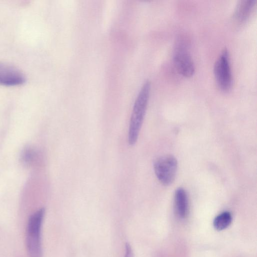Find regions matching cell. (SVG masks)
I'll list each match as a JSON object with an SVG mask.
<instances>
[{
  "mask_svg": "<svg viewBox=\"0 0 257 257\" xmlns=\"http://www.w3.org/2000/svg\"><path fill=\"white\" fill-rule=\"evenodd\" d=\"M177 167L178 163L176 158L171 155L160 157L154 162L156 176L164 186H169L174 182Z\"/></svg>",
  "mask_w": 257,
  "mask_h": 257,
  "instance_id": "obj_4",
  "label": "cell"
},
{
  "mask_svg": "<svg viewBox=\"0 0 257 257\" xmlns=\"http://www.w3.org/2000/svg\"><path fill=\"white\" fill-rule=\"evenodd\" d=\"M26 76L15 65L8 62H0V85L12 86L25 82Z\"/></svg>",
  "mask_w": 257,
  "mask_h": 257,
  "instance_id": "obj_6",
  "label": "cell"
},
{
  "mask_svg": "<svg viewBox=\"0 0 257 257\" xmlns=\"http://www.w3.org/2000/svg\"><path fill=\"white\" fill-rule=\"evenodd\" d=\"M256 0H240L236 4L232 15L233 20L238 25L244 24L251 16Z\"/></svg>",
  "mask_w": 257,
  "mask_h": 257,
  "instance_id": "obj_7",
  "label": "cell"
},
{
  "mask_svg": "<svg viewBox=\"0 0 257 257\" xmlns=\"http://www.w3.org/2000/svg\"><path fill=\"white\" fill-rule=\"evenodd\" d=\"M174 203L178 216L180 218H185L188 213L189 203L187 192L183 188H179L175 191Z\"/></svg>",
  "mask_w": 257,
  "mask_h": 257,
  "instance_id": "obj_8",
  "label": "cell"
},
{
  "mask_svg": "<svg viewBox=\"0 0 257 257\" xmlns=\"http://www.w3.org/2000/svg\"><path fill=\"white\" fill-rule=\"evenodd\" d=\"M213 71L218 87L223 91H229L232 85V76L227 49L221 51L215 61Z\"/></svg>",
  "mask_w": 257,
  "mask_h": 257,
  "instance_id": "obj_3",
  "label": "cell"
},
{
  "mask_svg": "<svg viewBox=\"0 0 257 257\" xmlns=\"http://www.w3.org/2000/svg\"><path fill=\"white\" fill-rule=\"evenodd\" d=\"M151 89V83L146 81L143 84L135 101L130 119L128 142L130 145H135L146 114Z\"/></svg>",
  "mask_w": 257,
  "mask_h": 257,
  "instance_id": "obj_1",
  "label": "cell"
},
{
  "mask_svg": "<svg viewBox=\"0 0 257 257\" xmlns=\"http://www.w3.org/2000/svg\"><path fill=\"white\" fill-rule=\"evenodd\" d=\"M173 61L178 72L181 75L189 77L195 72L194 63L186 43L179 40L176 45Z\"/></svg>",
  "mask_w": 257,
  "mask_h": 257,
  "instance_id": "obj_5",
  "label": "cell"
},
{
  "mask_svg": "<svg viewBox=\"0 0 257 257\" xmlns=\"http://www.w3.org/2000/svg\"><path fill=\"white\" fill-rule=\"evenodd\" d=\"M123 257H134L132 246L128 243H126L125 245V251Z\"/></svg>",
  "mask_w": 257,
  "mask_h": 257,
  "instance_id": "obj_11",
  "label": "cell"
},
{
  "mask_svg": "<svg viewBox=\"0 0 257 257\" xmlns=\"http://www.w3.org/2000/svg\"><path fill=\"white\" fill-rule=\"evenodd\" d=\"M34 157V153L30 149L26 150L23 154V159L26 163H30L32 161Z\"/></svg>",
  "mask_w": 257,
  "mask_h": 257,
  "instance_id": "obj_10",
  "label": "cell"
},
{
  "mask_svg": "<svg viewBox=\"0 0 257 257\" xmlns=\"http://www.w3.org/2000/svg\"><path fill=\"white\" fill-rule=\"evenodd\" d=\"M232 221V216L230 212H223L218 215L214 219L213 226L215 229L222 230L226 228Z\"/></svg>",
  "mask_w": 257,
  "mask_h": 257,
  "instance_id": "obj_9",
  "label": "cell"
},
{
  "mask_svg": "<svg viewBox=\"0 0 257 257\" xmlns=\"http://www.w3.org/2000/svg\"><path fill=\"white\" fill-rule=\"evenodd\" d=\"M44 215V208H41L29 219L26 231V246L30 257H42L41 228Z\"/></svg>",
  "mask_w": 257,
  "mask_h": 257,
  "instance_id": "obj_2",
  "label": "cell"
}]
</instances>
